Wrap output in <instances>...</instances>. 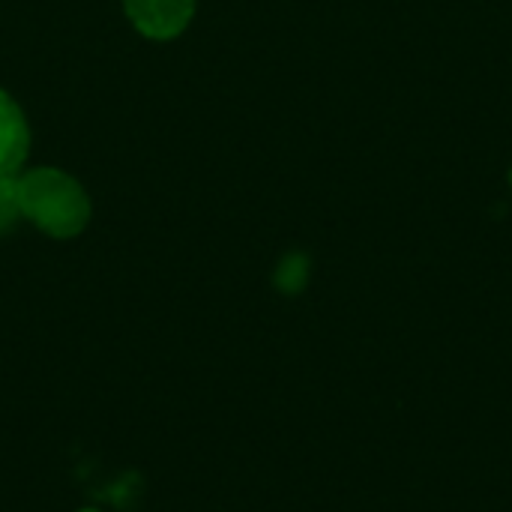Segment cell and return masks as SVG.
<instances>
[{
  "instance_id": "277c9868",
  "label": "cell",
  "mask_w": 512,
  "mask_h": 512,
  "mask_svg": "<svg viewBox=\"0 0 512 512\" xmlns=\"http://www.w3.org/2000/svg\"><path fill=\"white\" fill-rule=\"evenodd\" d=\"M21 219L24 213H21L18 174H0V234H9Z\"/></svg>"
},
{
  "instance_id": "3957f363",
  "label": "cell",
  "mask_w": 512,
  "mask_h": 512,
  "mask_svg": "<svg viewBox=\"0 0 512 512\" xmlns=\"http://www.w3.org/2000/svg\"><path fill=\"white\" fill-rule=\"evenodd\" d=\"M30 153V123L24 108L0 87V174H21Z\"/></svg>"
},
{
  "instance_id": "6da1fadb",
  "label": "cell",
  "mask_w": 512,
  "mask_h": 512,
  "mask_svg": "<svg viewBox=\"0 0 512 512\" xmlns=\"http://www.w3.org/2000/svg\"><path fill=\"white\" fill-rule=\"evenodd\" d=\"M21 183V213L30 225L54 240L78 237L90 222V195L63 168H30L18 174Z\"/></svg>"
},
{
  "instance_id": "7a4b0ae2",
  "label": "cell",
  "mask_w": 512,
  "mask_h": 512,
  "mask_svg": "<svg viewBox=\"0 0 512 512\" xmlns=\"http://www.w3.org/2000/svg\"><path fill=\"white\" fill-rule=\"evenodd\" d=\"M198 0H123L129 24L156 42L180 36L195 18Z\"/></svg>"
}]
</instances>
